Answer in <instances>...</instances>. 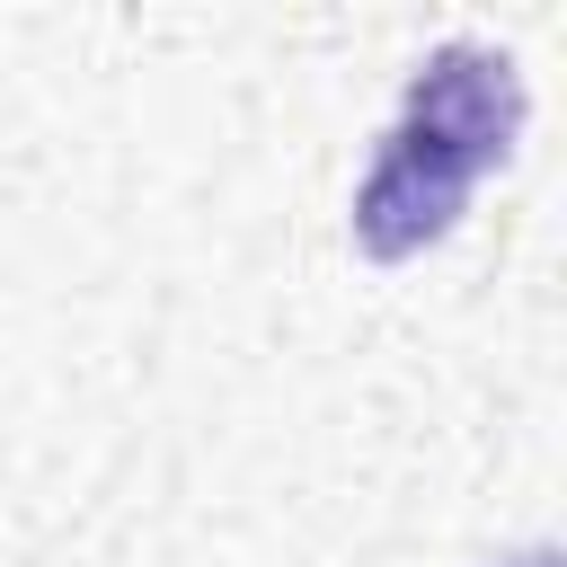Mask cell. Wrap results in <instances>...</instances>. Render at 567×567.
I'll return each instance as SVG.
<instances>
[{
  "label": "cell",
  "mask_w": 567,
  "mask_h": 567,
  "mask_svg": "<svg viewBox=\"0 0 567 567\" xmlns=\"http://www.w3.org/2000/svg\"><path fill=\"white\" fill-rule=\"evenodd\" d=\"M478 186L487 177L470 159H452L443 142H425L416 124L390 115L381 142H372V159H363V177H354V195H346V239H354L363 266H408V257L443 248L470 221Z\"/></svg>",
  "instance_id": "obj_1"
},
{
  "label": "cell",
  "mask_w": 567,
  "mask_h": 567,
  "mask_svg": "<svg viewBox=\"0 0 567 567\" xmlns=\"http://www.w3.org/2000/svg\"><path fill=\"white\" fill-rule=\"evenodd\" d=\"M399 124H416L425 142H443L452 159H470L478 177H496L514 151H523V124H532V89H523V62L505 44H478V35H443L416 53L408 89H399Z\"/></svg>",
  "instance_id": "obj_2"
},
{
  "label": "cell",
  "mask_w": 567,
  "mask_h": 567,
  "mask_svg": "<svg viewBox=\"0 0 567 567\" xmlns=\"http://www.w3.org/2000/svg\"><path fill=\"white\" fill-rule=\"evenodd\" d=\"M478 567H558V540H523V549H496Z\"/></svg>",
  "instance_id": "obj_3"
}]
</instances>
